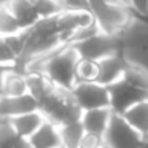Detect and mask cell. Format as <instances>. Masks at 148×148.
Wrapping results in <instances>:
<instances>
[{
    "label": "cell",
    "instance_id": "obj_16",
    "mask_svg": "<svg viewBox=\"0 0 148 148\" xmlns=\"http://www.w3.org/2000/svg\"><path fill=\"white\" fill-rule=\"evenodd\" d=\"M7 8L23 24L24 29L30 27L34 23L38 21V16L35 14V10H34L30 0H7Z\"/></svg>",
    "mask_w": 148,
    "mask_h": 148
},
{
    "label": "cell",
    "instance_id": "obj_18",
    "mask_svg": "<svg viewBox=\"0 0 148 148\" xmlns=\"http://www.w3.org/2000/svg\"><path fill=\"white\" fill-rule=\"evenodd\" d=\"M0 148H30L27 138L21 137L7 118H0Z\"/></svg>",
    "mask_w": 148,
    "mask_h": 148
},
{
    "label": "cell",
    "instance_id": "obj_15",
    "mask_svg": "<svg viewBox=\"0 0 148 148\" xmlns=\"http://www.w3.org/2000/svg\"><path fill=\"white\" fill-rule=\"evenodd\" d=\"M26 78H27V92L37 100V103H40L46 96H49L51 91L56 88L42 72H37V70L27 72Z\"/></svg>",
    "mask_w": 148,
    "mask_h": 148
},
{
    "label": "cell",
    "instance_id": "obj_21",
    "mask_svg": "<svg viewBox=\"0 0 148 148\" xmlns=\"http://www.w3.org/2000/svg\"><path fill=\"white\" fill-rule=\"evenodd\" d=\"M97 72H99L97 61L78 58L77 69H75L77 81H96L97 80Z\"/></svg>",
    "mask_w": 148,
    "mask_h": 148
},
{
    "label": "cell",
    "instance_id": "obj_28",
    "mask_svg": "<svg viewBox=\"0 0 148 148\" xmlns=\"http://www.w3.org/2000/svg\"><path fill=\"white\" fill-rule=\"evenodd\" d=\"M11 67H7V65H2L0 64V92H2V84H3V80H5V75L7 72L10 70Z\"/></svg>",
    "mask_w": 148,
    "mask_h": 148
},
{
    "label": "cell",
    "instance_id": "obj_3",
    "mask_svg": "<svg viewBox=\"0 0 148 148\" xmlns=\"http://www.w3.org/2000/svg\"><path fill=\"white\" fill-rule=\"evenodd\" d=\"M89 13L100 32L119 35L134 13L126 0H89Z\"/></svg>",
    "mask_w": 148,
    "mask_h": 148
},
{
    "label": "cell",
    "instance_id": "obj_5",
    "mask_svg": "<svg viewBox=\"0 0 148 148\" xmlns=\"http://www.w3.org/2000/svg\"><path fill=\"white\" fill-rule=\"evenodd\" d=\"M103 143L110 148H142L145 138L118 113H112L108 126L103 132Z\"/></svg>",
    "mask_w": 148,
    "mask_h": 148
},
{
    "label": "cell",
    "instance_id": "obj_2",
    "mask_svg": "<svg viewBox=\"0 0 148 148\" xmlns=\"http://www.w3.org/2000/svg\"><path fill=\"white\" fill-rule=\"evenodd\" d=\"M119 54L131 65L148 73V18L134 14L119 34Z\"/></svg>",
    "mask_w": 148,
    "mask_h": 148
},
{
    "label": "cell",
    "instance_id": "obj_23",
    "mask_svg": "<svg viewBox=\"0 0 148 148\" xmlns=\"http://www.w3.org/2000/svg\"><path fill=\"white\" fill-rule=\"evenodd\" d=\"M30 2H32V7L35 10V14L38 16V19L53 18L62 11L59 0H30Z\"/></svg>",
    "mask_w": 148,
    "mask_h": 148
},
{
    "label": "cell",
    "instance_id": "obj_10",
    "mask_svg": "<svg viewBox=\"0 0 148 148\" xmlns=\"http://www.w3.org/2000/svg\"><path fill=\"white\" fill-rule=\"evenodd\" d=\"M126 65H127V62L124 61V58H123L119 53L100 59V61H97L99 72H97V80L96 81L100 84H103V86H108V84L121 80Z\"/></svg>",
    "mask_w": 148,
    "mask_h": 148
},
{
    "label": "cell",
    "instance_id": "obj_6",
    "mask_svg": "<svg viewBox=\"0 0 148 148\" xmlns=\"http://www.w3.org/2000/svg\"><path fill=\"white\" fill-rule=\"evenodd\" d=\"M72 48L75 49L78 58L100 61L107 56L119 53V35H110L99 30L88 38L72 43Z\"/></svg>",
    "mask_w": 148,
    "mask_h": 148
},
{
    "label": "cell",
    "instance_id": "obj_31",
    "mask_svg": "<svg viewBox=\"0 0 148 148\" xmlns=\"http://www.w3.org/2000/svg\"><path fill=\"white\" fill-rule=\"evenodd\" d=\"M99 148H110V147H108V145H105V143H103L102 147H99Z\"/></svg>",
    "mask_w": 148,
    "mask_h": 148
},
{
    "label": "cell",
    "instance_id": "obj_24",
    "mask_svg": "<svg viewBox=\"0 0 148 148\" xmlns=\"http://www.w3.org/2000/svg\"><path fill=\"white\" fill-rule=\"evenodd\" d=\"M0 64L7 67H14L16 64V54L8 45L5 37H0Z\"/></svg>",
    "mask_w": 148,
    "mask_h": 148
},
{
    "label": "cell",
    "instance_id": "obj_1",
    "mask_svg": "<svg viewBox=\"0 0 148 148\" xmlns=\"http://www.w3.org/2000/svg\"><path fill=\"white\" fill-rule=\"evenodd\" d=\"M77 62L78 54L72 48V45H64L53 51L51 54L37 61L35 64H32L26 70V73L34 70L42 72L56 88L70 91L77 83V77H75Z\"/></svg>",
    "mask_w": 148,
    "mask_h": 148
},
{
    "label": "cell",
    "instance_id": "obj_17",
    "mask_svg": "<svg viewBox=\"0 0 148 148\" xmlns=\"http://www.w3.org/2000/svg\"><path fill=\"white\" fill-rule=\"evenodd\" d=\"M27 92V78L26 73L11 67L5 75L3 84H2V96H21Z\"/></svg>",
    "mask_w": 148,
    "mask_h": 148
},
{
    "label": "cell",
    "instance_id": "obj_12",
    "mask_svg": "<svg viewBox=\"0 0 148 148\" xmlns=\"http://www.w3.org/2000/svg\"><path fill=\"white\" fill-rule=\"evenodd\" d=\"M112 113L113 112L108 107H105V108L84 110V112H81L80 121L86 132H92V134H97V135H102L103 137V132H105L107 126H108Z\"/></svg>",
    "mask_w": 148,
    "mask_h": 148
},
{
    "label": "cell",
    "instance_id": "obj_11",
    "mask_svg": "<svg viewBox=\"0 0 148 148\" xmlns=\"http://www.w3.org/2000/svg\"><path fill=\"white\" fill-rule=\"evenodd\" d=\"M27 142L30 148H62L59 126L48 119L42 123V126L27 138Z\"/></svg>",
    "mask_w": 148,
    "mask_h": 148
},
{
    "label": "cell",
    "instance_id": "obj_7",
    "mask_svg": "<svg viewBox=\"0 0 148 148\" xmlns=\"http://www.w3.org/2000/svg\"><path fill=\"white\" fill-rule=\"evenodd\" d=\"M70 94L81 112L92 108H110L108 88L97 81H77L70 89Z\"/></svg>",
    "mask_w": 148,
    "mask_h": 148
},
{
    "label": "cell",
    "instance_id": "obj_29",
    "mask_svg": "<svg viewBox=\"0 0 148 148\" xmlns=\"http://www.w3.org/2000/svg\"><path fill=\"white\" fill-rule=\"evenodd\" d=\"M5 5H7V0H0V10H2Z\"/></svg>",
    "mask_w": 148,
    "mask_h": 148
},
{
    "label": "cell",
    "instance_id": "obj_9",
    "mask_svg": "<svg viewBox=\"0 0 148 148\" xmlns=\"http://www.w3.org/2000/svg\"><path fill=\"white\" fill-rule=\"evenodd\" d=\"M38 110L37 100L29 92L21 96H2L0 94V118H14L18 115Z\"/></svg>",
    "mask_w": 148,
    "mask_h": 148
},
{
    "label": "cell",
    "instance_id": "obj_8",
    "mask_svg": "<svg viewBox=\"0 0 148 148\" xmlns=\"http://www.w3.org/2000/svg\"><path fill=\"white\" fill-rule=\"evenodd\" d=\"M107 88H108V96H110V110L113 113H118V115H123L131 107H134L135 103L148 99L147 89L134 86L123 78L108 84Z\"/></svg>",
    "mask_w": 148,
    "mask_h": 148
},
{
    "label": "cell",
    "instance_id": "obj_30",
    "mask_svg": "<svg viewBox=\"0 0 148 148\" xmlns=\"http://www.w3.org/2000/svg\"><path fill=\"white\" fill-rule=\"evenodd\" d=\"M142 148H148V140H147V142H145V143H143V147H142Z\"/></svg>",
    "mask_w": 148,
    "mask_h": 148
},
{
    "label": "cell",
    "instance_id": "obj_4",
    "mask_svg": "<svg viewBox=\"0 0 148 148\" xmlns=\"http://www.w3.org/2000/svg\"><path fill=\"white\" fill-rule=\"evenodd\" d=\"M38 110L48 121L61 126L70 121H77L81 116V110L73 100L70 91L54 88L49 96L38 103Z\"/></svg>",
    "mask_w": 148,
    "mask_h": 148
},
{
    "label": "cell",
    "instance_id": "obj_25",
    "mask_svg": "<svg viewBox=\"0 0 148 148\" xmlns=\"http://www.w3.org/2000/svg\"><path fill=\"white\" fill-rule=\"evenodd\" d=\"M62 11H89V0H59Z\"/></svg>",
    "mask_w": 148,
    "mask_h": 148
},
{
    "label": "cell",
    "instance_id": "obj_26",
    "mask_svg": "<svg viewBox=\"0 0 148 148\" xmlns=\"http://www.w3.org/2000/svg\"><path fill=\"white\" fill-rule=\"evenodd\" d=\"M102 145H103V137L102 135H97V134H92V132L84 131L78 148H99V147H102Z\"/></svg>",
    "mask_w": 148,
    "mask_h": 148
},
{
    "label": "cell",
    "instance_id": "obj_14",
    "mask_svg": "<svg viewBox=\"0 0 148 148\" xmlns=\"http://www.w3.org/2000/svg\"><path fill=\"white\" fill-rule=\"evenodd\" d=\"M123 116L147 142L148 140V99L135 103L127 112L123 113Z\"/></svg>",
    "mask_w": 148,
    "mask_h": 148
},
{
    "label": "cell",
    "instance_id": "obj_20",
    "mask_svg": "<svg viewBox=\"0 0 148 148\" xmlns=\"http://www.w3.org/2000/svg\"><path fill=\"white\" fill-rule=\"evenodd\" d=\"M21 30H24L23 24L11 14V11L8 10L7 5H5V7L0 10V37L13 35V34H18V32H21Z\"/></svg>",
    "mask_w": 148,
    "mask_h": 148
},
{
    "label": "cell",
    "instance_id": "obj_27",
    "mask_svg": "<svg viewBox=\"0 0 148 148\" xmlns=\"http://www.w3.org/2000/svg\"><path fill=\"white\" fill-rule=\"evenodd\" d=\"M132 13L142 18H148V0H126Z\"/></svg>",
    "mask_w": 148,
    "mask_h": 148
},
{
    "label": "cell",
    "instance_id": "obj_19",
    "mask_svg": "<svg viewBox=\"0 0 148 148\" xmlns=\"http://www.w3.org/2000/svg\"><path fill=\"white\" fill-rule=\"evenodd\" d=\"M83 134H84V127L80 119L59 126V135H61L62 148H78Z\"/></svg>",
    "mask_w": 148,
    "mask_h": 148
},
{
    "label": "cell",
    "instance_id": "obj_22",
    "mask_svg": "<svg viewBox=\"0 0 148 148\" xmlns=\"http://www.w3.org/2000/svg\"><path fill=\"white\" fill-rule=\"evenodd\" d=\"M123 80H126L127 83L134 84L137 88L148 91V73L143 69L137 67V65H131V64L126 65L124 73H123Z\"/></svg>",
    "mask_w": 148,
    "mask_h": 148
},
{
    "label": "cell",
    "instance_id": "obj_13",
    "mask_svg": "<svg viewBox=\"0 0 148 148\" xmlns=\"http://www.w3.org/2000/svg\"><path fill=\"white\" fill-rule=\"evenodd\" d=\"M45 119H46L45 115L40 110H32V112H27V113H23V115L14 116V118H10V123L21 137L29 138L42 126V123Z\"/></svg>",
    "mask_w": 148,
    "mask_h": 148
}]
</instances>
